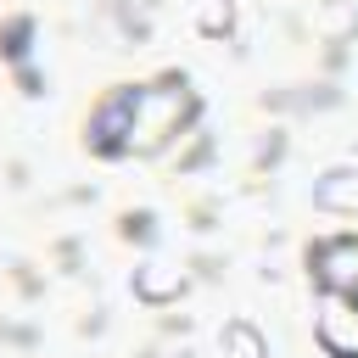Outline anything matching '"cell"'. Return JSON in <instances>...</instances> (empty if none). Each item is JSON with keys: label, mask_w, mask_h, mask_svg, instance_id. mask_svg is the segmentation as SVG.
Segmentation results:
<instances>
[{"label": "cell", "mask_w": 358, "mask_h": 358, "mask_svg": "<svg viewBox=\"0 0 358 358\" xmlns=\"http://www.w3.org/2000/svg\"><path fill=\"white\" fill-rule=\"evenodd\" d=\"M196 112V95L185 84H157V90H140L134 101V134H129V151H157L168 134H179V123Z\"/></svg>", "instance_id": "cell-1"}, {"label": "cell", "mask_w": 358, "mask_h": 358, "mask_svg": "<svg viewBox=\"0 0 358 358\" xmlns=\"http://www.w3.org/2000/svg\"><path fill=\"white\" fill-rule=\"evenodd\" d=\"M134 101H140V90H112V95L95 106V117H90V145H95L101 157L129 151V134H134Z\"/></svg>", "instance_id": "cell-2"}, {"label": "cell", "mask_w": 358, "mask_h": 358, "mask_svg": "<svg viewBox=\"0 0 358 358\" xmlns=\"http://www.w3.org/2000/svg\"><path fill=\"white\" fill-rule=\"evenodd\" d=\"M308 263H313V280H319L330 296H358V235L319 241Z\"/></svg>", "instance_id": "cell-3"}, {"label": "cell", "mask_w": 358, "mask_h": 358, "mask_svg": "<svg viewBox=\"0 0 358 358\" xmlns=\"http://www.w3.org/2000/svg\"><path fill=\"white\" fill-rule=\"evenodd\" d=\"M319 341H324V352H336V358H358V296H341V302L324 308Z\"/></svg>", "instance_id": "cell-4"}, {"label": "cell", "mask_w": 358, "mask_h": 358, "mask_svg": "<svg viewBox=\"0 0 358 358\" xmlns=\"http://www.w3.org/2000/svg\"><path fill=\"white\" fill-rule=\"evenodd\" d=\"M313 201L319 207H336V213H358V173L352 168H336L313 185Z\"/></svg>", "instance_id": "cell-5"}, {"label": "cell", "mask_w": 358, "mask_h": 358, "mask_svg": "<svg viewBox=\"0 0 358 358\" xmlns=\"http://www.w3.org/2000/svg\"><path fill=\"white\" fill-rule=\"evenodd\" d=\"M134 285H140V296L162 302V296H173V291H179V268H168V263H145Z\"/></svg>", "instance_id": "cell-6"}, {"label": "cell", "mask_w": 358, "mask_h": 358, "mask_svg": "<svg viewBox=\"0 0 358 358\" xmlns=\"http://www.w3.org/2000/svg\"><path fill=\"white\" fill-rule=\"evenodd\" d=\"M224 358H268V347H263V336L252 330V324H229L224 330Z\"/></svg>", "instance_id": "cell-7"}, {"label": "cell", "mask_w": 358, "mask_h": 358, "mask_svg": "<svg viewBox=\"0 0 358 358\" xmlns=\"http://www.w3.org/2000/svg\"><path fill=\"white\" fill-rule=\"evenodd\" d=\"M28 34H34V22H28V17L6 22V34H0V50H6V56H22V50H28Z\"/></svg>", "instance_id": "cell-8"}, {"label": "cell", "mask_w": 358, "mask_h": 358, "mask_svg": "<svg viewBox=\"0 0 358 358\" xmlns=\"http://www.w3.org/2000/svg\"><path fill=\"white\" fill-rule=\"evenodd\" d=\"M201 28H207V34H224V28H229V6H218V0H213V6L201 11Z\"/></svg>", "instance_id": "cell-9"}]
</instances>
